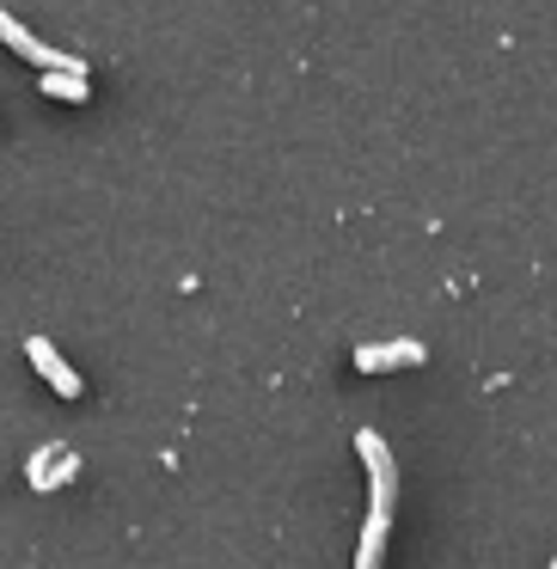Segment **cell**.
Here are the masks:
<instances>
[{"instance_id":"cell-1","label":"cell","mask_w":557,"mask_h":569,"mask_svg":"<svg viewBox=\"0 0 557 569\" xmlns=\"http://www.w3.org/2000/svg\"><path fill=\"white\" fill-rule=\"evenodd\" d=\"M356 453H361V466H368V515H392V502H398V466H392V447L380 441L374 429H356Z\"/></svg>"},{"instance_id":"cell-2","label":"cell","mask_w":557,"mask_h":569,"mask_svg":"<svg viewBox=\"0 0 557 569\" xmlns=\"http://www.w3.org/2000/svg\"><path fill=\"white\" fill-rule=\"evenodd\" d=\"M0 43H7V50H19L31 68H43V74H87V68H80V56H62V50H50L43 38H31V31L19 26L7 7H0Z\"/></svg>"},{"instance_id":"cell-3","label":"cell","mask_w":557,"mask_h":569,"mask_svg":"<svg viewBox=\"0 0 557 569\" xmlns=\"http://www.w3.org/2000/svg\"><path fill=\"white\" fill-rule=\"evenodd\" d=\"M26 356H31V368H38L43 380H50L56 392H62V398H80V373L62 361V349H56L50 337H26Z\"/></svg>"},{"instance_id":"cell-4","label":"cell","mask_w":557,"mask_h":569,"mask_svg":"<svg viewBox=\"0 0 557 569\" xmlns=\"http://www.w3.org/2000/svg\"><path fill=\"white\" fill-rule=\"evenodd\" d=\"M417 361H422L417 337H398V343H361L356 349V368L361 373H392V368H417Z\"/></svg>"},{"instance_id":"cell-5","label":"cell","mask_w":557,"mask_h":569,"mask_svg":"<svg viewBox=\"0 0 557 569\" xmlns=\"http://www.w3.org/2000/svg\"><path fill=\"white\" fill-rule=\"evenodd\" d=\"M68 478H80V453H68V447H50V466L31 471V490H62Z\"/></svg>"},{"instance_id":"cell-6","label":"cell","mask_w":557,"mask_h":569,"mask_svg":"<svg viewBox=\"0 0 557 569\" xmlns=\"http://www.w3.org/2000/svg\"><path fill=\"white\" fill-rule=\"evenodd\" d=\"M386 527H392V515H368V520H361V551H356V569H380V557H386Z\"/></svg>"},{"instance_id":"cell-7","label":"cell","mask_w":557,"mask_h":569,"mask_svg":"<svg viewBox=\"0 0 557 569\" xmlns=\"http://www.w3.org/2000/svg\"><path fill=\"white\" fill-rule=\"evenodd\" d=\"M43 92H50V99H74V104L92 99L87 74H43Z\"/></svg>"},{"instance_id":"cell-8","label":"cell","mask_w":557,"mask_h":569,"mask_svg":"<svg viewBox=\"0 0 557 569\" xmlns=\"http://www.w3.org/2000/svg\"><path fill=\"white\" fill-rule=\"evenodd\" d=\"M551 569H557V557H551Z\"/></svg>"}]
</instances>
